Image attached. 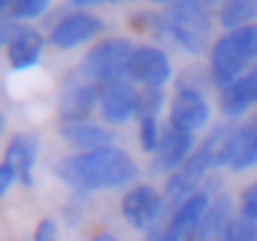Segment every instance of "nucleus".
I'll return each instance as SVG.
<instances>
[{
  "instance_id": "5701e85b",
  "label": "nucleus",
  "mask_w": 257,
  "mask_h": 241,
  "mask_svg": "<svg viewBox=\"0 0 257 241\" xmlns=\"http://www.w3.org/2000/svg\"><path fill=\"white\" fill-rule=\"evenodd\" d=\"M221 241H257V223H251V220H245V217L236 214Z\"/></svg>"
},
{
  "instance_id": "f03ea898",
  "label": "nucleus",
  "mask_w": 257,
  "mask_h": 241,
  "mask_svg": "<svg viewBox=\"0 0 257 241\" xmlns=\"http://www.w3.org/2000/svg\"><path fill=\"white\" fill-rule=\"evenodd\" d=\"M215 16L194 0H176V4L158 10V28L152 42L161 48H176L191 58H203L212 48V24Z\"/></svg>"
},
{
  "instance_id": "393cba45",
  "label": "nucleus",
  "mask_w": 257,
  "mask_h": 241,
  "mask_svg": "<svg viewBox=\"0 0 257 241\" xmlns=\"http://www.w3.org/2000/svg\"><path fill=\"white\" fill-rule=\"evenodd\" d=\"M19 28H22V22H16L10 16H0V52H7V46L13 42V36L19 34Z\"/></svg>"
},
{
  "instance_id": "6ab92c4d",
  "label": "nucleus",
  "mask_w": 257,
  "mask_h": 241,
  "mask_svg": "<svg viewBox=\"0 0 257 241\" xmlns=\"http://www.w3.org/2000/svg\"><path fill=\"white\" fill-rule=\"evenodd\" d=\"M257 22V0H224L215 12V24L224 30H236Z\"/></svg>"
},
{
  "instance_id": "bb28decb",
  "label": "nucleus",
  "mask_w": 257,
  "mask_h": 241,
  "mask_svg": "<svg viewBox=\"0 0 257 241\" xmlns=\"http://www.w3.org/2000/svg\"><path fill=\"white\" fill-rule=\"evenodd\" d=\"M16 184H19V172H16L10 163L0 160V199H4V196H7Z\"/></svg>"
},
{
  "instance_id": "c756f323",
  "label": "nucleus",
  "mask_w": 257,
  "mask_h": 241,
  "mask_svg": "<svg viewBox=\"0 0 257 241\" xmlns=\"http://www.w3.org/2000/svg\"><path fill=\"white\" fill-rule=\"evenodd\" d=\"M88 241H121V238H118V235H115L112 229H97V232H94V235H91Z\"/></svg>"
},
{
  "instance_id": "2f4dec72",
  "label": "nucleus",
  "mask_w": 257,
  "mask_h": 241,
  "mask_svg": "<svg viewBox=\"0 0 257 241\" xmlns=\"http://www.w3.org/2000/svg\"><path fill=\"white\" fill-rule=\"evenodd\" d=\"M10 6H13V0H0V16H10Z\"/></svg>"
},
{
  "instance_id": "72a5a7b5",
  "label": "nucleus",
  "mask_w": 257,
  "mask_h": 241,
  "mask_svg": "<svg viewBox=\"0 0 257 241\" xmlns=\"http://www.w3.org/2000/svg\"><path fill=\"white\" fill-rule=\"evenodd\" d=\"M7 130V118H4V112H0V133Z\"/></svg>"
},
{
  "instance_id": "a878e982",
  "label": "nucleus",
  "mask_w": 257,
  "mask_h": 241,
  "mask_svg": "<svg viewBox=\"0 0 257 241\" xmlns=\"http://www.w3.org/2000/svg\"><path fill=\"white\" fill-rule=\"evenodd\" d=\"M58 238V220L55 217H43L34 229V241H55Z\"/></svg>"
},
{
  "instance_id": "aec40b11",
  "label": "nucleus",
  "mask_w": 257,
  "mask_h": 241,
  "mask_svg": "<svg viewBox=\"0 0 257 241\" xmlns=\"http://www.w3.org/2000/svg\"><path fill=\"white\" fill-rule=\"evenodd\" d=\"M52 12V0H13L10 6V18L31 24V22H43Z\"/></svg>"
},
{
  "instance_id": "9d476101",
  "label": "nucleus",
  "mask_w": 257,
  "mask_h": 241,
  "mask_svg": "<svg viewBox=\"0 0 257 241\" xmlns=\"http://www.w3.org/2000/svg\"><path fill=\"white\" fill-rule=\"evenodd\" d=\"M218 166L230 169L236 175L248 172L257 166V112L245 120H236L233 130L227 133L221 154H218Z\"/></svg>"
},
{
  "instance_id": "f8f14e48",
  "label": "nucleus",
  "mask_w": 257,
  "mask_h": 241,
  "mask_svg": "<svg viewBox=\"0 0 257 241\" xmlns=\"http://www.w3.org/2000/svg\"><path fill=\"white\" fill-rule=\"evenodd\" d=\"M197 148V136L173 127V124H164V133H161V145L158 151L152 154V163L149 169L155 175H173L176 169H182L188 163V157L194 154Z\"/></svg>"
},
{
  "instance_id": "9b49d317",
  "label": "nucleus",
  "mask_w": 257,
  "mask_h": 241,
  "mask_svg": "<svg viewBox=\"0 0 257 241\" xmlns=\"http://www.w3.org/2000/svg\"><path fill=\"white\" fill-rule=\"evenodd\" d=\"M137 100H140V88L131 82H118L109 88H100V102H97V118L106 127H124L137 120Z\"/></svg>"
},
{
  "instance_id": "4be33fe9",
  "label": "nucleus",
  "mask_w": 257,
  "mask_h": 241,
  "mask_svg": "<svg viewBox=\"0 0 257 241\" xmlns=\"http://www.w3.org/2000/svg\"><path fill=\"white\" fill-rule=\"evenodd\" d=\"M164 124L167 120L161 118H140L137 120V139H140V148L152 157L161 145V133H164Z\"/></svg>"
},
{
  "instance_id": "473e14b6",
  "label": "nucleus",
  "mask_w": 257,
  "mask_h": 241,
  "mask_svg": "<svg viewBox=\"0 0 257 241\" xmlns=\"http://www.w3.org/2000/svg\"><path fill=\"white\" fill-rule=\"evenodd\" d=\"M152 6H158V10H164V6H170V4H176V0H149Z\"/></svg>"
},
{
  "instance_id": "1a4fd4ad",
  "label": "nucleus",
  "mask_w": 257,
  "mask_h": 241,
  "mask_svg": "<svg viewBox=\"0 0 257 241\" xmlns=\"http://www.w3.org/2000/svg\"><path fill=\"white\" fill-rule=\"evenodd\" d=\"M170 52L155 42H137L127 60V82L137 88H167L173 82Z\"/></svg>"
},
{
  "instance_id": "39448f33",
  "label": "nucleus",
  "mask_w": 257,
  "mask_h": 241,
  "mask_svg": "<svg viewBox=\"0 0 257 241\" xmlns=\"http://www.w3.org/2000/svg\"><path fill=\"white\" fill-rule=\"evenodd\" d=\"M106 22L94 10H61L58 22L46 30V42L55 52H73L79 46H94L103 40Z\"/></svg>"
},
{
  "instance_id": "ddd939ff",
  "label": "nucleus",
  "mask_w": 257,
  "mask_h": 241,
  "mask_svg": "<svg viewBox=\"0 0 257 241\" xmlns=\"http://www.w3.org/2000/svg\"><path fill=\"white\" fill-rule=\"evenodd\" d=\"M254 108H257V64L242 78L218 90V112L224 120H242Z\"/></svg>"
},
{
  "instance_id": "b1692460",
  "label": "nucleus",
  "mask_w": 257,
  "mask_h": 241,
  "mask_svg": "<svg viewBox=\"0 0 257 241\" xmlns=\"http://www.w3.org/2000/svg\"><path fill=\"white\" fill-rule=\"evenodd\" d=\"M236 211H239V217H245V220H251V223H257V181H251V184H245V190L239 193V202H236Z\"/></svg>"
},
{
  "instance_id": "20e7f679",
  "label": "nucleus",
  "mask_w": 257,
  "mask_h": 241,
  "mask_svg": "<svg viewBox=\"0 0 257 241\" xmlns=\"http://www.w3.org/2000/svg\"><path fill=\"white\" fill-rule=\"evenodd\" d=\"M134 46L137 42H131L127 36H103L91 48H85V54L76 64V72L97 88L127 82V60H131Z\"/></svg>"
},
{
  "instance_id": "c85d7f7f",
  "label": "nucleus",
  "mask_w": 257,
  "mask_h": 241,
  "mask_svg": "<svg viewBox=\"0 0 257 241\" xmlns=\"http://www.w3.org/2000/svg\"><path fill=\"white\" fill-rule=\"evenodd\" d=\"M146 241H176L170 232H167V226L161 223V226H155L152 232H146Z\"/></svg>"
},
{
  "instance_id": "7ed1b4c3",
  "label": "nucleus",
  "mask_w": 257,
  "mask_h": 241,
  "mask_svg": "<svg viewBox=\"0 0 257 241\" xmlns=\"http://www.w3.org/2000/svg\"><path fill=\"white\" fill-rule=\"evenodd\" d=\"M254 64H257V22L236 28V30H224L209 48V66L206 70H209L212 88L224 90L227 84L242 78Z\"/></svg>"
},
{
  "instance_id": "0eeeda50",
  "label": "nucleus",
  "mask_w": 257,
  "mask_h": 241,
  "mask_svg": "<svg viewBox=\"0 0 257 241\" xmlns=\"http://www.w3.org/2000/svg\"><path fill=\"white\" fill-rule=\"evenodd\" d=\"M100 102V88L85 82L76 70H70L61 78L58 96H55V112H58V127L64 124H79V120H91Z\"/></svg>"
},
{
  "instance_id": "cd10ccee",
  "label": "nucleus",
  "mask_w": 257,
  "mask_h": 241,
  "mask_svg": "<svg viewBox=\"0 0 257 241\" xmlns=\"http://www.w3.org/2000/svg\"><path fill=\"white\" fill-rule=\"evenodd\" d=\"M115 4H127V0H70V10H94V6H115Z\"/></svg>"
},
{
  "instance_id": "423d86ee",
  "label": "nucleus",
  "mask_w": 257,
  "mask_h": 241,
  "mask_svg": "<svg viewBox=\"0 0 257 241\" xmlns=\"http://www.w3.org/2000/svg\"><path fill=\"white\" fill-rule=\"evenodd\" d=\"M167 199L164 190H158L149 181H137L134 187H127L121 196V217L124 223L137 229V232H152L155 226H161L167 220Z\"/></svg>"
},
{
  "instance_id": "a211bd4d",
  "label": "nucleus",
  "mask_w": 257,
  "mask_h": 241,
  "mask_svg": "<svg viewBox=\"0 0 257 241\" xmlns=\"http://www.w3.org/2000/svg\"><path fill=\"white\" fill-rule=\"evenodd\" d=\"M236 214H239V211H236V199H233L227 190L218 193V196H212L209 211H206V217H203V223H200L194 241H221Z\"/></svg>"
},
{
  "instance_id": "f3484780",
  "label": "nucleus",
  "mask_w": 257,
  "mask_h": 241,
  "mask_svg": "<svg viewBox=\"0 0 257 241\" xmlns=\"http://www.w3.org/2000/svg\"><path fill=\"white\" fill-rule=\"evenodd\" d=\"M40 160V136L34 133H13V139L4 148V163H10L19 172L22 187H34V169Z\"/></svg>"
},
{
  "instance_id": "f257e3e1",
  "label": "nucleus",
  "mask_w": 257,
  "mask_h": 241,
  "mask_svg": "<svg viewBox=\"0 0 257 241\" xmlns=\"http://www.w3.org/2000/svg\"><path fill=\"white\" fill-rule=\"evenodd\" d=\"M55 178L67 184L73 193H100V190H127L137 184L140 166L137 160L118 145L85 151V154H67L55 163Z\"/></svg>"
},
{
  "instance_id": "2eb2a0df",
  "label": "nucleus",
  "mask_w": 257,
  "mask_h": 241,
  "mask_svg": "<svg viewBox=\"0 0 257 241\" xmlns=\"http://www.w3.org/2000/svg\"><path fill=\"white\" fill-rule=\"evenodd\" d=\"M58 136L64 139L67 148H73V154H85V151H100L109 145H118V136L112 127H106L103 120H79V124H64L58 127Z\"/></svg>"
},
{
  "instance_id": "412c9836",
  "label": "nucleus",
  "mask_w": 257,
  "mask_h": 241,
  "mask_svg": "<svg viewBox=\"0 0 257 241\" xmlns=\"http://www.w3.org/2000/svg\"><path fill=\"white\" fill-rule=\"evenodd\" d=\"M167 90L164 88H140V100H137V120L140 118H161L167 108Z\"/></svg>"
},
{
  "instance_id": "4468645a",
  "label": "nucleus",
  "mask_w": 257,
  "mask_h": 241,
  "mask_svg": "<svg viewBox=\"0 0 257 241\" xmlns=\"http://www.w3.org/2000/svg\"><path fill=\"white\" fill-rule=\"evenodd\" d=\"M46 46L49 42H46V34L40 30V24H22L4 54H7V64L13 66V72H28V70L40 66Z\"/></svg>"
},
{
  "instance_id": "6e6552de",
  "label": "nucleus",
  "mask_w": 257,
  "mask_h": 241,
  "mask_svg": "<svg viewBox=\"0 0 257 241\" xmlns=\"http://www.w3.org/2000/svg\"><path fill=\"white\" fill-rule=\"evenodd\" d=\"M167 124H173L191 136L206 133L212 127V102H209L206 90L179 84L167 106Z\"/></svg>"
},
{
  "instance_id": "7c9ffc66",
  "label": "nucleus",
  "mask_w": 257,
  "mask_h": 241,
  "mask_svg": "<svg viewBox=\"0 0 257 241\" xmlns=\"http://www.w3.org/2000/svg\"><path fill=\"white\" fill-rule=\"evenodd\" d=\"M194 4H200V6H203V10H209V12H212V16H215V12H218V6H221V4H224V0H194Z\"/></svg>"
},
{
  "instance_id": "dca6fc26",
  "label": "nucleus",
  "mask_w": 257,
  "mask_h": 241,
  "mask_svg": "<svg viewBox=\"0 0 257 241\" xmlns=\"http://www.w3.org/2000/svg\"><path fill=\"white\" fill-rule=\"evenodd\" d=\"M209 202H212V196L209 193H194V196H188L182 205H176L170 214H167V220H164V226H167V232L176 238V241H194L197 238V229H200V223H203V217H206V211H209Z\"/></svg>"
},
{
  "instance_id": "f704fd0d",
  "label": "nucleus",
  "mask_w": 257,
  "mask_h": 241,
  "mask_svg": "<svg viewBox=\"0 0 257 241\" xmlns=\"http://www.w3.org/2000/svg\"><path fill=\"white\" fill-rule=\"evenodd\" d=\"M55 241H61V238H55Z\"/></svg>"
}]
</instances>
